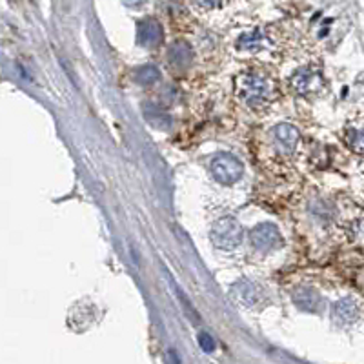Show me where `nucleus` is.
<instances>
[{"label":"nucleus","mask_w":364,"mask_h":364,"mask_svg":"<svg viewBox=\"0 0 364 364\" xmlns=\"http://www.w3.org/2000/svg\"><path fill=\"white\" fill-rule=\"evenodd\" d=\"M237 95L252 108H262L273 99V86L262 75L245 73L237 80Z\"/></svg>","instance_id":"obj_1"},{"label":"nucleus","mask_w":364,"mask_h":364,"mask_svg":"<svg viewBox=\"0 0 364 364\" xmlns=\"http://www.w3.org/2000/svg\"><path fill=\"white\" fill-rule=\"evenodd\" d=\"M242 237H245V230L233 217H223L217 220L210 233V239L215 248L224 250V252L235 250L242 242Z\"/></svg>","instance_id":"obj_2"},{"label":"nucleus","mask_w":364,"mask_h":364,"mask_svg":"<svg viewBox=\"0 0 364 364\" xmlns=\"http://www.w3.org/2000/svg\"><path fill=\"white\" fill-rule=\"evenodd\" d=\"M211 175L215 177L217 182L220 184H235L242 173H245V168L240 164L239 159H235L233 155H217L213 161H211Z\"/></svg>","instance_id":"obj_3"},{"label":"nucleus","mask_w":364,"mask_h":364,"mask_svg":"<svg viewBox=\"0 0 364 364\" xmlns=\"http://www.w3.org/2000/svg\"><path fill=\"white\" fill-rule=\"evenodd\" d=\"M250 240H252L253 248H257L259 252H272V250H277L282 245V237L279 233L277 226L275 224H259L250 232Z\"/></svg>","instance_id":"obj_4"},{"label":"nucleus","mask_w":364,"mask_h":364,"mask_svg":"<svg viewBox=\"0 0 364 364\" xmlns=\"http://www.w3.org/2000/svg\"><path fill=\"white\" fill-rule=\"evenodd\" d=\"M291 86H294V90L297 91L299 95H311V93H317L323 87V77L317 71H311L308 68H304V70H299L294 75Z\"/></svg>","instance_id":"obj_5"},{"label":"nucleus","mask_w":364,"mask_h":364,"mask_svg":"<svg viewBox=\"0 0 364 364\" xmlns=\"http://www.w3.org/2000/svg\"><path fill=\"white\" fill-rule=\"evenodd\" d=\"M136 37H139V44H142L144 48H155L162 41V26L155 18H146V21L139 22Z\"/></svg>","instance_id":"obj_6"},{"label":"nucleus","mask_w":364,"mask_h":364,"mask_svg":"<svg viewBox=\"0 0 364 364\" xmlns=\"http://www.w3.org/2000/svg\"><path fill=\"white\" fill-rule=\"evenodd\" d=\"M233 297L240 302V304H245V306H255L259 302L262 301V290L255 282L250 281H240L233 286Z\"/></svg>","instance_id":"obj_7"},{"label":"nucleus","mask_w":364,"mask_h":364,"mask_svg":"<svg viewBox=\"0 0 364 364\" xmlns=\"http://www.w3.org/2000/svg\"><path fill=\"white\" fill-rule=\"evenodd\" d=\"M273 135H275V139H277L279 146H281L284 151H294L295 146H297L299 142V132L297 128H294V126L290 124H279L275 126V129H273Z\"/></svg>","instance_id":"obj_8"},{"label":"nucleus","mask_w":364,"mask_h":364,"mask_svg":"<svg viewBox=\"0 0 364 364\" xmlns=\"http://www.w3.org/2000/svg\"><path fill=\"white\" fill-rule=\"evenodd\" d=\"M294 301L299 308L306 311H318L321 304H323L317 291L311 290V288H299L294 294Z\"/></svg>","instance_id":"obj_9"},{"label":"nucleus","mask_w":364,"mask_h":364,"mask_svg":"<svg viewBox=\"0 0 364 364\" xmlns=\"http://www.w3.org/2000/svg\"><path fill=\"white\" fill-rule=\"evenodd\" d=\"M193 58V51L186 42H175L170 50V63L175 68H188Z\"/></svg>","instance_id":"obj_10"},{"label":"nucleus","mask_w":364,"mask_h":364,"mask_svg":"<svg viewBox=\"0 0 364 364\" xmlns=\"http://www.w3.org/2000/svg\"><path fill=\"white\" fill-rule=\"evenodd\" d=\"M336 315L341 321H355L357 315H359V306L353 299H343L339 304H336Z\"/></svg>","instance_id":"obj_11"},{"label":"nucleus","mask_w":364,"mask_h":364,"mask_svg":"<svg viewBox=\"0 0 364 364\" xmlns=\"http://www.w3.org/2000/svg\"><path fill=\"white\" fill-rule=\"evenodd\" d=\"M135 80L139 84H144V86L155 84L161 80V71L154 66H142L135 71Z\"/></svg>","instance_id":"obj_12"},{"label":"nucleus","mask_w":364,"mask_h":364,"mask_svg":"<svg viewBox=\"0 0 364 364\" xmlns=\"http://www.w3.org/2000/svg\"><path fill=\"white\" fill-rule=\"evenodd\" d=\"M348 144L352 146V149H355L357 154H363V129L352 128V132L348 135Z\"/></svg>","instance_id":"obj_13"},{"label":"nucleus","mask_w":364,"mask_h":364,"mask_svg":"<svg viewBox=\"0 0 364 364\" xmlns=\"http://www.w3.org/2000/svg\"><path fill=\"white\" fill-rule=\"evenodd\" d=\"M199 343L204 352H213V350H215V341L211 339V336L206 333V331H203L199 336Z\"/></svg>","instance_id":"obj_14"},{"label":"nucleus","mask_w":364,"mask_h":364,"mask_svg":"<svg viewBox=\"0 0 364 364\" xmlns=\"http://www.w3.org/2000/svg\"><path fill=\"white\" fill-rule=\"evenodd\" d=\"M146 0H124V4L132 6V8H139V6L144 4Z\"/></svg>","instance_id":"obj_15"}]
</instances>
